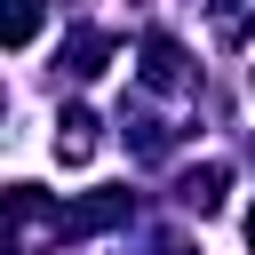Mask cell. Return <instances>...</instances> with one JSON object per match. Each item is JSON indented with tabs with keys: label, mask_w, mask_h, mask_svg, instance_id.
Returning a JSON list of instances; mask_svg holds the SVG:
<instances>
[{
	"label": "cell",
	"mask_w": 255,
	"mask_h": 255,
	"mask_svg": "<svg viewBox=\"0 0 255 255\" xmlns=\"http://www.w3.org/2000/svg\"><path fill=\"white\" fill-rule=\"evenodd\" d=\"M143 88H159V96H183L191 88V64H183V40L175 32H143Z\"/></svg>",
	"instance_id": "7a4b0ae2"
},
{
	"label": "cell",
	"mask_w": 255,
	"mask_h": 255,
	"mask_svg": "<svg viewBox=\"0 0 255 255\" xmlns=\"http://www.w3.org/2000/svg\"><path fill=\"white\" fill-rule=\"evenodd\" d=\"M247 80H255V72H247Z\"/></svg>",
	"instance_id": "ba28073f"
},
{
	"label": "cell",
	"mask_w": 255,
	"mask_h": 255,
	"mask_svg": "<svg viewBox=\"0 0 255 255\" xmlns=\"http://www.w3.org/2000/svg\"><path fill=\"white\" fill-rule=\"evenodd\" d=\"M56 159H64V167H88V159H96V112L72 104V112L56 120Z\"/></svg>",
	"instance_id": "5b68a950"
},
{
	"label": "cell",
	"mask_w": 255,
	"mask_h": 255,
	"mask_svg": "<svg viewBox=\"0 0 255 255\" xmlns=\"http://www.w3.org/2000/svg\"><path fill=\"white\" fill-rule=\"evenodd\" d=\"M128 215H135L128 191H88V199L64 207V247H80V239H96V231H120Z\"/></svg>",
	"instance_id": "6da1fadb"
},
{
	"label": "cell",
	"mask_w": 255,
	"mask_h": 255,
	"mask_svg": "<svg viewBox=\"0 0 255 255\" xmlns=\"http://www.w3.org/2000/svg\"><path fill=\"white\" fill-rule=\"evenodd\" d=\"M247 247H255V207H247Z\"/></svg>",
	"instance_id": "52a82bcc"
},
{
	"label": "cell",
	"mask_w": 255,
	"mask_h": 255,
	"mask_svg": "<svg viewBox=\"0 0 255 255\" xmlns=\"http://www.w3.org/2000/svg\"><path fill=\"white\" fill-rule=\"evenodd\" d=\"M40 16H48L40 0H8V16H0V40H8V48H32V32H40Z\"/></svg>",
	"instance_id": "8992f818"
},
{
	"label": "cell",
	"mask_w": 255,
	"mask_h": 255,
	"mask_svg": "<svg viewBox=\"0 0 255 255\" xmlns=\"http://www.w3.org/2000/svg\"><path fill=\"white\" fill-rule=\"evenodd\" d=\"M56 64H64L72 80H96V72L112 64V40H104L96 24H72V32H64V56H56Z\"/></svg>",
	"instance_id": "277c9868"
},
{
	"label": "cell",
	"mask_w": 255,
	"mask_h": 255,
	"mask_svg": "<svg viewBox=\"0 0 255 255\" xmlns=\"http://www.w3.org/2000/svg\"><path fill=\"white\" fill-rule=\"evenodd\" d=\"M223 191H231V167H223V159H199V167H183V183H175V207H191V215H215V207H223Z\"/></svg>",
	"instance_id": "3957f363"
}]
</instances>
